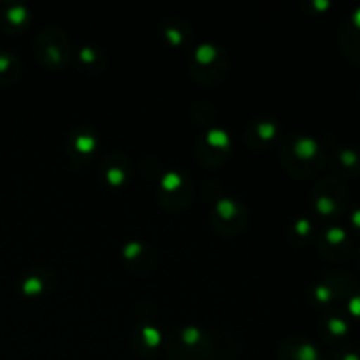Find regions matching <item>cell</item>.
Wrapping results in <instances>:
<instances>
[{
    "label": "cell",
    "instance_id": "cell-3",
    "mask_svg": "<svg viewBox=\"0 0 360 360\" xmlns=\"http://www.w3.org/2000/svg\"><path fill=\"white\" fill-rule=\"evenodd\" d=\"M357 21H359V25H360V13L357 14Z\"/></svg>",
    "mask_w": 360,
    "mask_h": 360
},
{
    "label": "cell",
    "instance_id": "cell-2",
    "mask_svg": "<svg viewBox=\"0 0 360 360\" xmlns=\"http://www.w3.org/2000/svg\"><path fill=\"white\" fill-rule=\"evenodd\" d=\"M13 62L14 60L11 58L9 55H4V53H0V76L9 72V69L13 67Z\"/></svg>",
    "mask_w": 360,
    "mask_h": 360
},
{
    "label": "cell",
    "instance_id": "cell-1",
    "mask_svg": "<svg viewBox=\"0 0 360 360\" xmlns=\"http://www.w3.org/2000/svg\"><path fill=\"white\" fill-rule=\"evenodd\" d=\"M25 14L20 7L16 6H7L6 9L0 11V25H11V27H16L20 25V21L23 20Z\"/></svg>",
    "mask_w": 360,
    "mask_h": 360
}]
</instances>
